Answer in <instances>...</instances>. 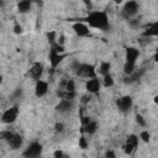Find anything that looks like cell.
<instances>
[{
    "mask_svg": "<svg viewBox=\"0 0 158 158\" xmlns=\"http://www.w3.org/2000/svg\"><path fill=\"white\" fill-rule=\"evenodd\" d=\"M118 106H119V109L122 110V111L130 110L131 106H132V99H131L130 97H124V98L119 99V100H118Z\"/></svg>",
    "mask_w": 158,
    "mask_h": 158,
    "instance_id": "obj_7",
    "label": "cell"
},
{
    "mask_svg": "<svg viewBox=\"0 0 158 158\" xmlns=\"http://www.w3.org/2000/svg\"><path fill=\"white\" fill-rule=\"evenodd\" d=\"M1 80H3V79H1V76H0V82H1Z\"/></svg>",
    "mask_w": 158,
    "mask_h": 158,
    "instance_id": "obj_33",
    "label": "cell"
},
{
    "mask_svg": "<svg viewBox=\"0 0 158 158\" xmlns=\"http://www.w3.org/2000/svg\"><path fill=\"white\" fill-rule=\"evenodd\" d=\"M42 152V146L38 142H34L28 146V148L24 152L25 158H38Z\"/></svg>",
    "mask_w": 158,
    "mask_h": 158,
    "instance_id": "obj_2",
    "label": "cell"
},
{
    "mask_svg": "<svg viewBox=\"0 0 158 158\" xmlns=\"http://www.w3.org/2000/svg\"><path fill=\"white\" fill-rule=\"evenodd\" d=\"M139 55H140L139 49H136L133 47H129L126 49V61H127V63H135Z\"/></svg>",
    "mask_w": 158,
    "mask_h": 158,
    "instance_id": "obj_10",
    "label": "cell"
},
{
    "mask_svg": "<svg viewBox=\"0 0 158 158\" xmlns=\"http://www.w3.org/2000/svg\"><path fill=\"white\" fill-rule=\"evenodd\" d=\"M73 30L78 36H88L89 35V28L87 25H84L82 22H77L73 25Z\"/></svg>",
    "mask_w": 158,
    "mask_h": 158,
    "instance_id": "obj_9",
    "label": "cell"
},
{
    "mask_svg": "<svg viewBox=\"0 0 158 158\" xmlns=\"http://www.w3.org/2000/svg\"><path fill=\"white\" fill-rule=\"evenodd\" d=\"M77 74L84 78H95V69L90 64H82L77 69Z\"/></svg>",
    "mask_w": 158,
    "mask_h": 158,
    "instance_id": "obj_3",
    "label": "cell"
},
{
    "mask_svg": "<svg viewBox=\"0 0 158 158\" xmlns=\"http://www.w3.org/2000/svg\"><path fill=\"white\" fill-rule=\"evenodd\" d=\"M42 73H43V66L41 63H35L32 68L30 69V76L34 79H38L42 76Z\"/></svg>",
    "mask_w": 158,
    "mask_h": 158,
    "instance_id": "obj_11",
    "label": "cell"
},
{
    "mask_svg": "<svg viewBox=\"0 0 158 158\" xmlns=\"http://www.w3.org/2000/svg\"><path fill=\"white\" fill-rule=\"evenodd\" d=\"M133 150H135V147L132 145H130V143H126L125 147H124V151H125L126 154H131L133 152Z\"/></svg>",
    "mask_w": 158,
    "mask_h": 158,
    "instance_id": "obj_24",
    "label": "cell"
},
{
    "mask_svg": "<svg viewBox=\"0 0 158 158\" xmlns=\"http://www.w3.org/2000/svg\"><path fill=\"white\" fill-rule=\"evenodd\" d=\"M47 90H48V84H47L46 82H43V80H38V82L36 83L35 93H36V95H37L38 98L43 97L45 94L47 93Z\"/></svg>",
    "mask_w": 158,
    "mask_h": 158,
    "instance_id": "obj_8",
    "label": "cell"
},
{
    "mask_svg": "<svg viewBox=\"0 0 158 158\" xmlns=\"http://www.w3.org/2000/svg\"><path fill=\"white\" fill-rule=\"evenodd\" d=\"M97 127H98V125H97V122H94V121H90L89 124H87V125H84L83 126V132H85V133H89V135H91V133H94L97 131Z\"/></svg>",
    "mask_w": 158,
    "mask_h": 158,
    "instance_id": "obj_15",
    "label": "cell"
},
{
    "mask_svg": "<svg viewBox=\"0 0 158 158\" xmlns=\"http://www.w3.org/2000/svg\"><path fill=\"white\" fill-rule=\"evenodd\" d=\"M126 143L132 145L135 148H136V147H137V145H139V139L136 137L135 135H131V136H129V139H127V141H126Z\"/></svg>",
    "mask_w": 158,
    "mask_h": 158,
    "instance_id": "obj_21",
    "label": "cell"
},
{
    "mask_svg": "<svg viewBox=\"0 0 158 158\" xmlns=\"http://www.w3.org/2000/svg\"><path fill=\"white\" fill-rule=\"evenodd\" d=\"M100 85H101V84H100L99 79L93 78V79H90V80H88V82H87L85 88H87V90H88L89 93L95 94V93H98V91L100 90Z\"/></svg>",
    "mask_w": 158,
    "mask_h": 158,
    "instance_id": "obj_6",
    "label": "cell"
},
{
    "mask_svg": "<svg viewBox=\"0 0 158 158\" xmlns=\"http://www.w3.org/2000/svg\"><path fill=\"white\" fill-rule=\"evenodd\" d=\"M87 21L91 27L100 28V30H106L109 27V20L108 15L104 11H93L88 15Z\"/></svg>",
    "mask_w": 158,
    "mask_h": 158,
    "instance_id": "obj_1",
    "label": "cell"
},
{
    "mask_svg": "<svg viewBox=\"0 0 158 158\" xmlns=\"http://www.w3.org/2000/svg\"><path fill=\"white\" fill-rule=\"evenodd\" d=\"M30 7H31V3L27 1V0H25V1H20L17 4V9H19L20 13H26V11H28Z\"/></svg>",
    "mask_w": 158,
    "mask_h": 158,
    "instance_id": "obj_17",
    "label": "cell"
},
{
    "mask_svg": "<svg viewBox=\"0 0 158 158\" xmlns=\"http://www.w3.org/2000/svg\"><path fill=\"white\" fill-rule=\"evenodd\" d=\"M150 133H148V131H143V132H141V139H142V141H145V142H148L150 141Z\"/></svg>",
    "mask_w": 158,
    "mask_h": 158,
    "instance_id": "obj_26",
    "label": "cell"
},
{
    "mask_svg": "<svg viewBox=\"0 0 158 158\" xmlns=\"http://www.w3.org/2000/svg\"><path fill=\"white\" fill-rule=\"evenodd\" d=\"M112 84H114V80H112V77L110 74L104 76V85L105 87H111Z\"/></svg>",
    "mask_w": 158,
    "mask_h": 158,
    "instance_id": "obj_22",
    "label": "cell"
},
{
    "mask_svg": "<svg viewBox=\"0 0 158 158\" xmlns=\"http://www.w3.org/2000/svg\"><path fill=\"white\" fill-rule=\"evenodd\" d=\"M105 158H116V156H115L114 151H108L106 154H105Z\"/></svg>",
    "mask_w": 158,
    "mask_h": 158,
    "instance_id": "obj_28",
    "label": "cell"
},
{
    "mask_svg": "<svg viewBox=\"0 0 158 158\" xmlns=\"http://www.w3.org/2000/svg\"><path fill=\"white\" fill-rule=\"evenodd\" d=\"M9 145H10V147H11L13 150H17V148H20L21 147V145H22V137H21L20 135H13V137L10 139V141H9Z\"/></svg>",
    "mask_w": 158,
    "mask_h": 158,
    "instance_id": "obj_12",
    "label": "cell"
},
{
    "mask_svg": "<svg viewBox=\"0 0 158 158\" xmlns=\"http://www.w3.org/2000/svg\"><path fill=\"white\" fill-rule=\"evenodd\" d=\"M62 59H63V56L56 53V52H53V51H51V53H49V62H51L52 68H53V69L62 62Z\"/></svg>",
    "mask_w": 158,
    "mask_h": 158,
    "instance_id": "obj_13",
    "label": "cell"
},
{
    "mask_svg": "<svg viewBox=\"0 0 158 158\" xmlns=\"http://www.w3.org/2000/svg\"><path fill=\"white\" fill-rule=\"evenodd\" d=\"M56 131H59V132L63 131V125L62 124H57L56 125Z\"/></svg>",
    "mask_w": 158,
    "mask_h": 158,
    "instance_id": "obj_31",
    "label": "cell"
},
{
    "mask_svg": "<svg viewBox=\"0 0 158 158\" xmlns=\"http://www.w3.org/2000/svg\"><path fill=\"white\" fill-rule=\"evenodd\" d=\"M110 68H111L110 63L103 62L101 64H100V68H99V73H100V74H103V76H108L109 72H110Z\"/></svg>",
    "mask_w": 158,
    "mask_h": 158,
    "instance_id": "obj_18",
    "label": "cell"
},
{
    "mask_svg": "<svg viewBox=\"0 0 158 158\" xmlns=\"http://www.w3.org/2000/svg\"><path fill=\"white\" fill-rule=\"evenodd\" d=\"M89 97H83V103H87V101H89Z\"/></svg>",
    "mask_w": 158,
    "mask_h": 158,
    "instance_id": "obj_32",
    "label": "cell"
},
{
    "mask_svg": "<svg viewBox=\"0 0 158 158\" xmlns=\"http://www.w3.org/2000/svg\"><path fill=\"white\" fill-rule=\"evenodd\" d=\"M17 114H19V110H17L16 106L10 108V109H7L6 111H4L3 116H1V120H3V122H5V124H13V122L16 120V118H17Z\"/></svg>",
    "mask_w": 158,
    "mask_h": 158,
    "instance_id": "obj_4",
    "label": "cell"
},
{
    "mask_svg": "<svg viewBox=\"0 0 158 158\" xmlns=\"http://www.w3.org/2000/svg\"><path fill=\"white\" fill-rule=\"evenodd\" d=\"M74 89H76V84L73 80H68L66 82V85H64V90L66 91H69V93H74Z\"/></svg>",
    "mask_w": 158,
    "mask_h": 158,
    "instance_id": "obj_20",
    "label": "cell"
},
{
    "mask_svg": "<svg viewBox=\"0 0 158 158\" xmlns=\"http://www.w3.org/2000/svg\"><path fill=\"white\" fill-rule=\"evenodd\" d=\"M124 72L126 73V74L132 76L135 73V63H127V62H126V64L124 67Z\"/></svg>",
    "mask_w": 158,
    "mask_h": 158,
    "instance_id": "obj_19",
    "label": "cell"
},
{
    "mask_svg": "<svg viewBox=\"0 0 158 158\" xmlns=\"http://www.w3.org/2000/svg\"><path fill=\"white\" fill-rule=\"evenodd\" d=\"M79 147H80V148H83V150H85L87 147H88L87 140H85V137H84V136H82V137L79 139Z\"/></svg>",
    "mask_w": 158,
    "mask_h": 158,
    "instance_id": "obj_25",
    "label": "cell"
},
{
    "mask_svg": "<svg viewBox=\"0 0 158 158\" xmlns=\"http://www.w3.org/2000/svg\"><path fill=\"white\" fill-rule=\"evenodd\" d=\"M72 101L69 100H62L58 105H57V110L61 111V112H66V111H69L72 109Z\"/></svg>",
    "mask_w": 158,
    "mask_h": 158,
    "instance_id": "obj_14",
    "label": "cell"
},
{
    "mask_svg": "<svg viewBox=\"0 0 158 158\" xmlns=\"http://www.w3.org/2000/svg\"><path fill=\"white\" fill-rule=\"evenodd\" d=\"M47 37H48V41H49V43L53 46L55 45V42H56V32L55 31H51V32L47 34Z\"/></svg>",
    "mask_w": 158,
    "mask_h": 158,
    "instance_id": "obj_23",
    "label": "cell"
},
{
    "mask_svg": "<svg viewBox=\"0 0 158 158\" xmlns=\"http://www.w3.org/2000/svg\"><path fill=\"white\" fill-rule=\"evenodd\" d=\"M55 158H63V152L62 151H56L55 152Z\"/></svg>",
    "mask_w": 158,
    "mask_h": 158,
    "instance_id": "obj_30",
    "label": "cell"
},
{
    "mask_svg": "<svg viewBox=\"0 0 158 158\" xmlns=\"http://www.w3.org/2000/svg\"><path fill=\"white\" fill-rule=\"evenodd\" d=\"M137 10H139V4L136 3V1H129V3H126L124 10H122V14L125 17H131L133 16L136 13H137Z\"/></svg>",
    "mask_w": 158,
    "mask_h": 158,
    "instance_id": "obj_5",
    "label": "cell"
},
{
    "mask_svg": "<svg viewBox=\"0 0 158 158\" xmlns=\"http://www.w3.org/2000/svg\"><path fill=\"white\" fill-rule=\"evenodd\" d=\"M136 120H137V122H139L141 126H146V121L143 120V118L141 116V115H137V116H136Z\"/></svg>",
    "mask_w": 158,
    "mask_h": 158,
    "instance_id": "obj_27",
    "label": "cell"
},
{
    "mask_svg": "<svg viewBox=\"0 0 158 158\" xmlns=\"http://www.w3.org/2000/svg\"><path fill=\"white\" fill-rule=\"evenodd\" d=\"M157 35H158V24L157 22L150 25L148 30L143 32V36H157Z\"/></svg>",
    "mask_w": 158,
    "mask_h": 158,
    "instance_id": "obj_16",
    "label": "cell"
},
{
    "mask_svg": "<svg viewBox=\"0 0 158 158\" xmlns=\"http://www.w3.org/2000/svg\"><path fill=\"white\" fill-rule=\"evenodd\" d=\"M14 32H15V34H17V35H19V34H21V32H22V27H21L20 25H16V26L14 27Z\"/></svg>",
    "mask_w": 158,
    "mask_h": 158,
    "instance_id": "obj_29",
    "label": "cell"
}]
</instances>
